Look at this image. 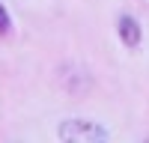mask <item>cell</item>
<instances>
[{
  "label": "cell",
  "instance_id": "obj_3",
  "mask_svg": "<svg viewBox=\"0 0 149 143\" xmlns=\"http://www.w3.org/2000/svg\"><path fill=\"white\" fill-rule=\"evenodd\" d=\"M0 33H9V12L3 3H0Z\"/></svg>",
  "mask_w": 149,
  "mask_h": 143
},
{
  "label": "cell",
  "instance_id": "obj_2",
  "mask_svg": "<svg viewBox=\"0 0 149 143\" xmlns=\"http://www.w3.org/2000/svg\"><path fill=\"white\" fill-rule=\"evenodd\" d=\"M116 33H119V39L125 42L128 48L140 45V24H137V18H134V15H119V21H116Z\"/></svg>",
  "mask_w": 149,
  "mask_h": 143
},
{
  "label": "cell",
  "instance_id": "obj_4",
  "mask_svg": "<svg viewBox=\"0 0 149 143\" xmlns=\"http://www.w3.org/2000/svg\"><path fill=\"white\" fill-rule=\"evenodd\" d=\"M143 143H149V140H143Z\"/></svg>",
  "mask_w": 149,
  "mask_h": 143
},
{
  "label": "cell",
  "instance_id": "obj_1",
  "mask_svg": "<svg viewBox=\"0 0 149 143\" xmlns=\"http://www.w3.org/2000/svg\"><path fill=\"white\" fill-rule=\"evenodd\" d=\"M57 134L60 143H107L104 125L90 122V119H63Z\"/></svg>",
  "mask_w": 149,
  "mask_h": 143
}]
</instances>
